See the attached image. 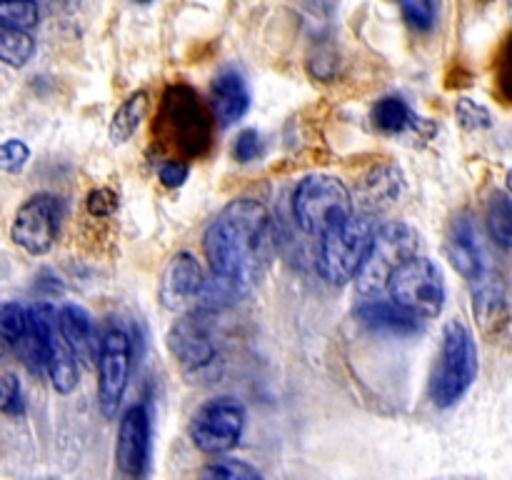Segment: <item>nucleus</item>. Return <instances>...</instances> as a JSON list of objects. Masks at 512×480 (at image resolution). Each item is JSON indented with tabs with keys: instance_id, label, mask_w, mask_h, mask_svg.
Here are the masks:
<instances>
[{
	"instance_id": "f257e3e1",
	"label": "nucleus",
	"mask_w": 512,
	"mask_h": 480,
	"mask_svg": "<svg viewBox=\"0 0 512 480\" xmlns=\"http://www.w3.org/2000/svg\"><path fill=\"white\" fill-rule=\"evenodd\" d=\"M203 245L210 270L250 293L273 260L275 228L270 210L255 198L230 200L208 225Z\"/></svg>"
},
{
	"instance_id": "f03ea898",
	"label": "nucleus",
	"mask_w": 512,
	"mask_h": 480,
	"mask_svg": "<svg viewBox=\"0 0 512 480\" xmlns=\"http://www.w3.org/2000/svg\"><path fill=\"white\" fill-rule=\"evenodd\" d=\"M478 378V345L463 320H450L443 330L438 358L430 375V398L438 408H453Z\"/></svg>"
},
{
	"instance_id": "7ed1b4c3",
	"label": "nucleus",
	"mask_w": 512,
	"mask_h": 480,
	"mask_svg": "<svg viewBox=\"0 0 512 480\" xmlns=\"http://www.w3.org/2000/svg\"><path fill=\"white\" fill-rule=\"evenodd\" d=\"M353 205V195L338 175L315 173L300 180L295 188L293 218L303 233L323 238L353 215Z\"/></svg>"
},
{
	"instance_id": "20e7f679",
	"label": "nucleus",
	"mask_w": 512,
	"mask_h": 480,
	"mask_svg": "<svg viewBox=\"0 0 512 480\" xmlns=\"http://www.w3.org/2000/svg\"><path fill=\"white\" fill-rule=\"evenodd\" d=\"M158 133L165 143L175 145L180 153L203 155L210 145L213 115L205 110L193 90L185 85H175L165 93Z\"/></svg>"
},
{
	"instance_id": "39448f33",
	"label": "nucleus",
	"mask_w": 512,
	"mask_h": 480,
	"mask_svg": "<svg viewBox=\"0 0 512 480\" xmlns=\"http://www.w3.org/2000/svg\"><path fill=\"white\" fill-rule=\"evenodd\" d=\"M168 348L188 378L203 380L218 375L215 365H220V338L210 310H193L175 320L168 330Z\"/></svg>"
},
{
	"instance_id": "423d86ee",
	"label": "nucleus",
	"mask_w": 512,
	"mask_h": 480,
	"mask_svg": "<svg viewBox=\"0 0 512 480\" xmlns=\"http://www.w3.org/2000/svg\"><path fill=\"white\" fill-rule=\"evenodd\" d=\"M375 225L368 215H350L340 225L323 235L320 240L318 270L328 283L345 285L355 280L370 243H373Z\"/></svg>"
},
{
	"instance_id": "0eeeda50",
	"label": "nucleus",
	"mask_w": 512,
	"mask_h": 480,
	"mask_svg": "<svg viewBox=\"0 0 512 480\" xmlns=\"http://www.w3.org/2000/svg\"><path fill=\"white\" fill-rule=\"evenodd\" d=\"M420 240L418 233L410 228L408 223H393L383 225L375 230L373 243H370L368 255H365L363 265H360L358 275H355V288L360 295H380L388 288V280L400 265L408 258L418 255Z\"/></svg>"
},
{
	"instance_id": "6e6552de",
	"label": "nucleus",
	"mask_w": 512,
	"mask_h": 480,
	"mask_svg": "<svg viewBox=\"0 0 512 480\" xmlns=\"http://www.w3.org/2000/svg\"><path fill=\"white\" fill-rule=\"evenodd\" d=\"M390 300L403 305L420 320H433L445 308V280L438 265L423 255L405 260L388 280Z\"/></svg>"
},
{
	"instance_id": "1a4fd4ad",
	"label": "nucleus",
	"mask_w": 512,
	"mask_h": 480,
	"mask_svg": "<svg viewBox=\"0 0 512 480\" xmlns=\"http://www.w3.org/2000/svg\"><path fill=\"white\" fill-rule=\"evenodd\" d=\"M190 443L205 455H223L240 443L245 433V408L235 398H215L200 405L190 420Z\"/></svg>"
},
{
	"instance_id": "9d476101",
	"label": "nucleus",
	"mask_w": 512,
	"mask_h": 480,
	"mask_svg": "<svg viewBox=\"0 0 512 480\" xmlns=\"http://www.w3.org/2000/svg\"><path fill=\"white\" fill-rule=\"evenodd\" d=\"M133 365V343L120 325H110L98 348V400L100 413L115 418L125 398Z\"/></svg>"
},
{
	"instance_id": "9b49d317",
	"label": "nucleus",
	"mask_w": 512,
	"mask_h": 480,
	"mask_svg": "<svg viewBox=\"0 0 512 480\" xmlns=\"http://www.w3.org/2000/svg\"><path fill=\"white\" fill-rule=\"evenodd\" d=\"M60 203L48 193L30 195L15 213L10 225V240L30 255H45L53 250L60 233Z\"/></svg>"
},
{
	"instance_id": "f8f14e48",
	"label": "nucleus",
	"mask_w": 512,
	"mask_h": 480,
	"mask_svg": "<svg viewBox=\"0 0 512 480\" xmlns=\"http://www.w3.org/2000/svg\"><path fill=\"white\" fill-rule=\"evenodd\" d=\"M30 318H33V328L40 335L45 350V375L58 393H73L78 388V358L60 335L58 313L53 305L35 303L30 305Z\"/></svg>"
},
{
	"instance_id": "ddd939ff",
	"label": "nucleus",
	"mask_w": 512,
	"mask_h": 480,
	"mask_svg": "<svg viewBox=\"0 0 512 480\" xmlns=\"http://www.w3.org/2000/svg\"><path fill=\"white\" fill-rule=\"evenodd\" d=\"M205 278L203 265L198 263L193 253L180 250L168 260L160 278V303L163 308L173 310V313H193L200 310V298H203Z\"/></svg>"
},
{
	"instance_id": "4468645a",
	"label": "nucleus",
	"mask_w": 512,
	"mask_h": 480,
	"mask_svg": "<svg viewBox=\"0 0 512 480\" xmlns=\"http://www.w3.org/2000/svg\"><path fill=\"white\" fill-rule=\"evenodd\" d=\"M118 468L130 478L145 475L150 463V415L145 405H130L118 425V443H115Z\"/></svg>"
},
{
	"instance_id": "2eb2a0df",
	"label": "nucleus",
	"mask_w": 512,
	"mask_h": 480,
	"mask_svg": "<svg viewBox=\"0 0 512 480\" xmlns=\"http://www.w3.org/2000/svg\"><path fill=\"white\" fill-rule=\"evenodd\" d=\"M445 253H448L450 265L463 275L468 283L483 278L493 265H490L488 250H485L483 240H480L478 228L468 215L458 218L450 228L448 243H445Z\"/></svg>"
},
{
	"instance_id": "dca6fc26",
	"label": "nucleus",
	"mask_w": 512,
	"mask_h": 480,
	"mask_svg": "<svg viewBox=\"0 0 512 480\" xmlns=\"http://www.w3.org/2000/svg\"><path fill=\"white\" fill-rule=\"evenodd\" d=\"M210 110L220 128H230L250 110V88L235 68L220 70L210 85Z\"/></svg>"
},
{
	"instance_id": "f3484780",
	"label": "nucleus",
	"mask_w": 512,
	"mask_h": 480,
	"mask_svg": "<svg viewBox=\"0 0 512 480\" xmlns=\"http://www.w3.org/2000/svg\"><path fill=\"white\" fill-rule=\"evenodd\" d=\"M355 315H358L365 328L385 335H415L423 330L425 323V320H420L418 315L405 310L395 300H383L378 295H370V300L360 303Z\"/></svg>"
},
{
	"instance_id": "a211bd4d",
	"label": "nucleus",
	"mask_w": 512,
	"mask_h": 480,
	"mask_svg": "<svg viewBox=\"0 0 512 480\" xmlns=\"http://www.w3.org/2000/svg\"><path fill=\"white\" fill-rule=\"evenodd\" d=\"M58 328L63 340L68 343V348L73 350V355L78 358V363L95 368L98 365V348L100 340L95 335L93 318H90L88 310L83 305L68 303L58 310Z\"/></svg>"
},
{
	"instance_id": "6ab92c4d",
	"label": "nucleus",
	"mask_w": 512,
	"mask_h": 480,
	"mask_svg": "<svg viewBox=\"0 0 512 480\" xmlns=\"http://www.w3.org/2000/svg\"><path fill=\"white\" fill-rule=\"evenodd\" d=\"M473 313L478 325L488 335L500 333L508 325V295L505 285L495 268H490L483 278L473 280Z\"/></svg>"
},
{
	"instance_id": "aec40b11",
	"label": "nucleus",
	"mask_w": 512,
	"mask_h": 480,
	"mask_svg": "<svg viewBox=\"0 0 512 480\" xmlns=\"http://www.w3.org/2000/svg\"><path fill=\"white\" fill-rule=\"evenodd\" d=\"M400 188H403V178H400L398 168H393V165H375L360 180L358 190H355V200L363 205V210L375 213V210H385L388 205H393L398 200Z\"/></svg>"
},
{
	"instance_id": "412c9836",
	"label": "nucleus",
	"mask_w": 512,
	"mask_h": 480,
	"mask_svg": "<svg viewBox=\"0 0 512 480\" xmlns=\"http://www.w3.org/2000/svg\"><path fill=\"white\" fill-rule=\"evenodd\" d=\"M373 125L385 135H400L408 133V130H415L423 125V120L415 115V110L405 103L398 95H385L378 103L373 105Z\"/></svg>"
},
{
	"instance_id": "4be33fe9",
	"label": "nucleus",
	"mask_w": 512,
	"mask_h": 480,
	"mask_svg": "<svg viewBox=\"0 0 512 480\" xmlns=\"http://www.w3.org/2000/svg\"><path fill=\"white\" fill-rule=\"evenodd\" d=\"M150 108V98L145 90H138V93L128 95V98L120 103V108L115 110L113 118H110L108 125V140L113 145H123L138 133L140 123L145 120Z\"/></svg>"
},
{
	"instance_id": "5701e85b",
	"label": "nucleus",
	"mask_w": 512,
	"mask_h": 480,
	"mask_svg": "<svg viewBox=\"0 0 512 480\" xmlns=\"http://www.w3.org/2000/svg\"><path fill=\"white\" fill-rule=\"evenodd\" d=\"M485 223H488V233L495 240V245L512 250V195L503 193V190L490 195Z\"/></svg>"
},
{
	"instance_id": "b1692460",
	"label": "nucleus",
	"mask_w": 512,
	"mask_h": 480,
	"mask_svg": "<svg viewBox=\"0 0 512 480\" xmlns=\"http://www.w3.org/2000/svg\"><path fill=\"white\" fill-rule=\"evenodd\" d=\"M35 53V40L28 30H15L0 25V60L13 68H23Z\"/></svg>"
},
{
	"instance_id": "393cba45",
	"label": "nucleus",
	"mask_w": 512,
	"mask_h": 480,
	"mask_svg": "<svg viewBox=\"0 0 512 480\" xmlns=\"http://www.w3.org/2000/svg\"><path fill=\"white\" fill-rule=\"evenodd\" d=\"M33 330V318H30V305L23 303H0V338L8 340L10 345L18 343L20 338Z\"/></svg>"
},
{
	"instance_id": "a878e982",
	"label": "nucleus",
	"mask_w": 512,
	"mask_h": 480,
	"mask_svg": "<svg viewBox=\"0 0 512 480\" xmlns=\"http://www.w3.org/2000/svg\"><path fill=\"white\" fill-rule=\"evenodd\" d=\"M400 15L410 28L428 33L438 23V0H398Z\"/></svg>"
},
{
	"instance_id": "bb28decb",
	"label": "nucleus",
	"mask_w": 512,
	"mask_h": 480,
	"mask_svg": "<svg viewBox=\"0 0 512 480\" xmlns=\"http://www.w3.org/2000/svg\"><path fill=\"white\" fill-rule=\"evenodd\" d=\"M38 23V5L33 0H0V25L30 30Z\"/></svg>"
},
{
	"instance_id": "cd10ccee",
	"label": "nucleus",
	"mask_w": 512,
	"mask_h": 480,
	"mask_svg": "<svg viewBox=\"0 0 512 480\" xmlns=\"http://www.w3.org/2000/svg\"><path fill=\"white\" fill-rule=\"evenodd\" d=\"M203 478H223V480H255L263 478L258 468L248 465L245 460L238 458H220V460H210L203 470H200Z\"/></svg>"
},
{
	"instance_id": "c85d7f7f",
	"label": "nucleus",
	"mask_w": 512,
	"mask_h": 480,
	"mask_svg": "<svg viewBox=\"0 0 512 480\" xmlns=\"http://www.w3.org/2000/svg\"><path fill=\"white\" fill-rule=\"evenodd\" d=\"M455 115H458L460 125L465 130H485L493 125L490 110L485 105L475 103L473 98H460L458 105H455Z\"/></svg>"
},
{
	"instance_id": "c756f323",
	"label": "nucleus",
	"mask_w": 512,
	"mask_h": 480,
	"mask_svg": "<svg viewBox=\"0 0 512 480\" xmlns=\"http://www.w3.org/2000/svg\"><path fill=\"white\" fill-rule=\"evenodd\" d=\"M0 410L5 415H13V418L25 413L23 388H20V380L13 373L0 375Z\"/></svg>"
},
{
	"instance_id": "7c9ffc66",
	"label": "nucleus",
	"mask_w": 512,
	"mask_h": 480,
	"mask_svg": "<svg viewBox=\"0 0 512 480\" xmlns=\"http://www.w3.org/2000/svg\"><path fill=\"white\" fill-rule=\"evenodd\" d=\"M30 148L20 138H8L0 143V170L3 173H20L28 165Z\"/></svg>"
},
{
	"instance_id": "2f4dec72",
	"label": "nucleus",
	"mask_w": 512,
	"mask_h": 480,
	"mask_svg": "<svg viewBox=\"0 0 512 480\" xmlns=\"http://www.w3.org/2000/svg\"><path fill=\"white\" fill-rule=\"evenodd\" d=\"M85 208L93 218H110L118 210V193H113L110 188L90 190L88 198H85Z\"/></svg>"
},
{
	"instance_id": "473e14b6",
	"label": "nucleus",
	"mask_w": 512,
	"mask_h": 480,
	"mask_svg": "<svg viewBox=\"0 0 512 480\" xmlns=\"http://www.w3.org/2000/svg\"><path fill=\"white\" fill-rule=\"evenodd\" d=\"M260 148H263V143H260L258 130H253V128L240 130L238 138H235V145H233V155L238 163H250V160L258 158Z\"/></svg>"
},
{
	"instance_id": "72a5a7b5",
	"label": "nucleus",
	"mask_w": 512,
	"mask_h": 480,
	"mask_svg": "<svg viewBox=\"0 0 512 480\" xmlns=\"http://www.w3.org/2000/svg\"><path fill=\"white\" fill-rule=\"evenodd\" d=\"M188 175H190V165L178 158L165 160V163L158 168V178L165 188H180V185L188 180Z\"/></svg>"
},
{
	"instance_id": "f704fd0d",
	"label": "nucleus",
	"mask_w": 512,
	"mask_h": 480,
	"mask_svg": "<svg viewBox=\"0 0 512 480\" xmlns=\"http://www.w3.org/2000/svg\"><path fill=\"white\" fill-rule=\"evenodd\" d=\"M500 83H503V88H505V93L510 95L512 98V40H510V45H508V50H505V58H503V75H500Z\"/></svg>"
},
{
	"instance_id": "c9c22d12",
	"label": "nucleus",
	"mask_w": 512,
	"mask_h": 480,
	"mask_svg": "<svg viewBox=\"0 0 512 480\" xmlns=\"http://www.w3.org/2000/svg\"><path fill=\"white\" fill-rule=\"evenodd\" d=\"M135 3H140V5H148L150 0H135Z\"/></svg>"
}]
</instances>
